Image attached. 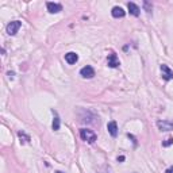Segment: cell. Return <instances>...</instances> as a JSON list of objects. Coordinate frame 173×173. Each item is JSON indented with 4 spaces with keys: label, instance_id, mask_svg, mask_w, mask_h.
<instances>
[{
    "label": "cell",
    "instance_id": "4fadbf2b",
    "mask_svg": "<svg viewBox=\"0 0 173 173\" xmlns=\"http://www.w3.org/2000/svg\"><path fill=\"white\" fill-rule=\"evenodd\" d=\"M18 137L20 138V142H23V143H25V142H29V141H30V137L26 135L23 131H19V133H18Z\"/></svg>",
    "mask_w": 173,
    "mask_h": 173
},
{
    "label": "cell",
    "instance_id": "d6986e66",
    "mask_svg": "<svg viewBox=\"0 0 173 173\" xmlns=\"http://www.w3.org/2000/svg\"><path fill=\"white\" fill-rule=\"evenodd\" d=\"M56 173H62V172H60V170H57V172H56Z\"/></svg>",
    "mask_w": 173,
    "mask_h": 173
},
{
    "label": "cell",
    "instance_id": "5bb4252c",
    "mask_svg": "<svg viewBox=\"0 0 173 173\" xmlns=\"http://www.w3.org/2000/svg\"><path fill=\"white\" fill-rule=\"evenodd\" d=\"M143 7H145V11H146L148 14H150V12H152V10H153L152 4H150L149 2H143Z\"/></svg>",
    "mask_w": 173,
    "mask_h": 173
},
{
    "label": "cell",
    "instance_id": "6da1fadb",
    "mask_svg": "<svg viewBox=\"0 0 173 173\" xmlns=\"http://www.w3.org/2000/svg\"><path fill=\"white\" fill-rule=\"evenodd\" d=\"M80 137H81V139L85 141V142H88V143H95V141L98 139L96 134H95L92 130H88V129H81Z\"/></svg>",
    "mask_w": 173,
    "mask_h": 173
},
{
    "label": "cell",
    "instance_id": "52a82bcc",
    "mask_svg": "<svg viewBox=\"0 0 173 173\" xmlns=\"http://www.w3.org/2000/svg\"><path fill=\"white\" fill-rule=\"evenodd\" d=\"M46 7H47V11L50 14H57V12H60L62 10V6L61 4H58V3H47L46 4Z\"/></svg>",
    "mask_w": 173,
    "mask_h": 173
},
{
    "label": "cell",
    "instance_id": "8fae6325",
    "mask_svg": "<svg viewBox=\"0 0 173 173\" xmlns=\"http://www.w3.org/2000/svg\"><path fill=\"white\" fill-rule=\"evenodd\" d=\"M111 14H112V16L114 18H123L125 15H126V11L123 10L122 7H114L112 8V11H111Z\"/></svg>",
    "mask_w": 173,
    "mask_h": 173
},
{
    "label": "cell",
    "instance_id": "30bf717a",
    "mask_svg": "<svg viewBox=\"0 0 173 173\" xmlns=\"http://www.w3.org/2000/svg\"><path fill=\"white\" fill-rule=\"evenodd\" d=\"M127 8H129V11H130L131 15H134V16H138L139 14H141L139 7L137 6L135 3H127Z\"/></svg>",
    "mask_w": 173,
    "mask_h": 173
},
{
    "label": "cell",
    "instance_id": "5b68a950",
    "mask_svg": "<svg viewBox=\"0 0 173 173\" xmlns=\"http://www.w3.org/2000/svg\"><path fill=\"white\" fill-rule=\"evenodd\" d=\"M157 126L161 131H173V122L169 120H158Z\"/></svg>",
    "mask_w": 173,
    "mask_h": 173
},
{
    "label": "cell",
    "instance_id": "e0dca14e",
    "mask_svg": "<svg viewBox=\"0 0 173 173\" xmlns=\"http://www.w3.org/2000/svg\"><path fill=\"white\" fill-rule=\"evenodd\" d=\"M8 76H10V79H14V76H15V73H14V72H8Z\"/></svg>",
    "mask_w": 173,
    "mask_h": 173
},
{
    "label": "cell",
    "instance_id": "8992f818",
    "mask_svg": "<svg viewBox=\"0 0 173 173\" xmlns=\"http://www.w3.org/2000/svg\"><path fill=\"white\" fill-rule=\"evenodd\" d=\"M108 66L110 68H118L120 65V62H119V58L116 57V54L115 53H111L110 56H108Z\"/></svg>",
    "mask_w": 173,
    "mask_h": 173
},
{
    "label": "cell",
    "instance_id": "ffe728a7",
    "mask_svg": "<svg viewBox=\"0 0 173 173\" xmlns=\"http://www.w3.org/2000/svg\"><path fill=\"white\" fill-rule=\"evenodd\" d=\"M134 173H135V172H134Z\"/></svg>",
    "mask_w": 173,
    "mask_h": 173
},
{
    "label": "cell",
    "instance_id": "277c9868",
    "mask_svg": "<svg viewBox=\"0 0 173 173\" xmlns=\"http://www.w3.org/2000/svg\"><path fill=\"white\" fill-rule=\"evenodd\" d=\"M161 72H162V79L164 80L169 81V80L173 79V70L168 65H165V64H162L161 65Z\"/></svg>",
    "mask_w": 173,
    "mask_h": 173
},
{
    "label": "cell",
    "instance_id": "7c38bea8",
    "mask_svg": "<svg viewBox=\"0 0 173 173\" xmlns=\"http://www.w3.org/2000/svg\"><path fill=\"white\" fill-rule=\"evenodd\" d=\"M52 112H53V115H54V119H53V130L57 131L58 129H60V118H58L57 111L52 110Z\"/></svg>",
    "mask_w": 173,
    "mask_h": 173
},
{
    "label": "cell",
    "instance_id": "ac0fdd59",
    "mask_svg": "<svg viewBox=\"0 0 173 173\" xmlns=\"http://www.w3.org/2000/svg\"><path fill=\"white\" fill-rule=\"evenodd\" d=\"M118 161H125V157H123V156H120V157H118Z\"/></svg>",
    "mask_w": 173,
    "mask_h": 173
},
{
    "label": "cell",
    "instance_id": "9a60e30c",
    "mask_svg": "<svg viewBox=\"0 0 173 173\" xmlns=\"http://www.w3.org/2000/svg\"><path fill=\"white\" fill-rule=\"evenodd\" d=\"M170 145H173V138H168V139H165L162 142V146L164 148H168V146H170Z\"/></svg>",
    "mask_w": 173,
    "mask_h": 173
},
{
    "label": "cell",
    "instance_id": "7a4b0ae2",
    "mask_svg": "<svg viewBox=\"0 0 173 173\" xmlns=\"http://www.w3.org/2000/svg\"><path fill=\"white\" fill-rule=\"evenodd\" d=\"M20 26H22L20 20H14V22H11V23H8L7 25V34L8 35H15L18 31H19Z\"/></svg>",
    "mask_w": 173,
    "mask_h": 173
},
{
    "label": "cell",
    "instance_id": "ba28073f",
    "mask_svg": "<svg viewBox=\"0 0 173 173\" xmlns=\"http://www.w3.org/2000/svg\"><path fill=\"white\" fill-rule=\"evenodd\" d=\"M65 61L69 64V65H73V64H76L77 61H79V56H77L75 52L66 53V54H65Z\"/></svg>",
    "mask_w": 173,
    "mask_h": 173
},
{
    "label": "cell",
    "instance_id": "2e32d148",
    "mask_svg": "<svg viewBox=\"0 0 173 173\" xmlns=\"http://www.w3.org/2000/svg\"><path fill=\"white\" fill-rule=\"evenodd\" d=\"M165 173H173V166H169L168 169L165 170Z\"/></svg>",
    "mask_w": 173,
    "mask_h": 173
},
{
    "label": "cell",
    "instance_id": "9c48e42d",
    "mask_svg": "<svg viewBox=\"0 0 173 173\" xmlns=\"http://www.w3.org/2000/svg\"><path fill=\"white\" fill-rule=\"evenodd\" d=\"M107 130H108V133H110L112 137H116V135H118V125H116V122H115V120L108 122Z\"/></svg>",
    "mask_w": 173,
    "mask_h": 173
},
{
    "label": "cell",
    "instance_id": "3957f363",
    "mask_svg": "<svg viewBox=\"0 0 173 173\" xmlns=\"http://www.w3.org/2000/svg\"><path fill=\"white\" fill-rule=\"evenodd\" d=\"M80 76L84 77V79H92V77L95 76V69L92 66L87 65V66H84L83 69L80 70Z\"/></svg>",
    "mask_w": 173,
    "mask_h": 173
}]
</instances>
